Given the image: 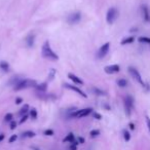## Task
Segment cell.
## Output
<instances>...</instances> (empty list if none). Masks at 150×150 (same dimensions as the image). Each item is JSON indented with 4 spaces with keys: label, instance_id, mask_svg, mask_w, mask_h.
<instances>
[{
    "label": "cell",
    "instance_id": "6da1fadb",
    "mask_svg": "<svg viewBox=\"0 0 150 150\" xmlns=\"http://www.w3.org/2000/svg\"><path fill=\"white\" fill-rule=\"evenodd\" d=\"M42 56H43V58L47 59L49 61H57V60H59L58 55L51 49V43L47 40L42 45Z\"/></svg>",
    "mask_w": 150,
    "mask_h": 150
},
{
    "label": "cell",
    "instance_id": "7a4b0ae2",
    "mask_svg": "<svg viewBox=\"0 0 150 150\" xmlns=\"http://www.w3.org/2000/svg\"><path fill=\"white\" fill-rule=\"evenodd\" d=\"M37 83L35 80H31V79H21L17 84L13 85V91H22V89H28V87H36Z\"/></svg>",
    "mask_w": 150,
    "mask_h": 150
},
{
    "label": "cell",
    "instance_id": "3957f363",
    "mask_svg": "<svg viewBox=\"0 0 150 150\" xmlns=\"http://www.w3.org/2000/svg\"><path fill=\"white\" fill-rule=\"evenodd\" d=\"M129 72H130V74L132 75V77L134 79H135L136 81L139 82V83L142 85V87H145L146 89H148V87H147V84L145 83V82L143 81V79L142 77H141V74L139 73V71H138L137 69L134 68V67H129Z\"/></svg>",
    "mask_w": 150,
    "mask_h": 150
},
{
    "label": "cell",
    "instance_id": "277c9868",
    "mask_svg": "<svg viewBox=\"0 0 150 150\" xmlns=\"http://www.w3.org/2000/svg\"><path fill=\"white\" fill-rule=\"evenodd\" d=\"M117 15H118V11L115 7H110L107 11L106 15V21L108 24H113L115 22V20L117 19Z\"/></svg>",
    "mask_w": 150,
    "mask_h": 150
},
{
    "label": "cell",
    "instance_id": "5b68a950",
    "mask_svg": "<svg viewBox=\"0 0 150 150\" xmlns=\"http://www.w3.org/2000/svg\"><path fill=\"white\" fill-rule=\"evenodd\" d=\"M125 102V113H127V116H131L133 111V108H134V99L131 96H127L123 100Z\"/></svg>",
    "mask_w": 150,
    "mask_h": 150
},
{
    "label": "cell",
    "instance_id": "8992f818",
    "mask_svg": "<svg viewBox=\"0 0 150 150\" xmlns=\"http://www.w3.org/2000/svg\"><path fill=\"white\" fill-rule=\"evenodd\" d=\"M92 112H93L92 108H84V109H81V110H76V111L73 112L69 117H70V118H72V117L81 118V117H85V116H87V115H89Z\"/></svg>",
    "mask_w": 150,
    "mask_h": 150
},
{
    "label": "cell",
    "instance_id": "52a82bcc",
    "mask_svg": "<svg viewBox=\"0 0 150 150\" xmlns=\"http://www.w3.org/2000/svg\"><path fill=\"white\" fill-rule=\"evenodd\" d=\"M109 49H110V43H109V42H106V43H104L99 49V51H97V53H96L97 58L98 59H103L104 57H106V55L108 53V51H109Z\"/></svg>",
    "mask_w": 150,
    "mask_h": 150
},
{
    "label": "cell",
    "instance_id": "ba28073f",
    "mask_svg": "<svg viewBox=\"0 0 150 150\" xmlns=\"http://www.w3.org/2000/svg\"><path fill=\"white\" fill-rule=\"evenodd\" d=\"M80 20H81V13H79V11H76V13H71V15H69L68 18H67V22H68L69 24H71V25L77 24Z\"/></svg>",
    "mask_w": 150,
    "mask_h": 150
},
{
    "label": "cell",
    "instance_id": "9c48e42d",
    "mask_svg": "<svg viewBox=\"0 0 150 150\" xmlns=\"http://www.w3.org/2000/svg\"><path fill=\"white\" fill-rule=\"evenodd\" d=\"M63 85H64V87H67V89H70V91H73V92L77 93V94L80 95L81 97L85 98V99H87V94H85V93H84L83 91H81V89H79L78 87H74V85H72V84H69V83H64Z\"/></svg>",
    "mask_w": 150,
    "mask_h": 150
},
{
    "label": "cell",
    "instance_id": "30bf717a",
    "mask_svg": "<svg viewBox=\"0 0 150 150\" xmlns=\"http://www.w3.org/2000/svg\"><path fill=\"white\" fill-rule=\"evenodd\" d=\"M141 9H142V15H143V19L145 21L146 23H150V10L146 4H143L141 6Z\"/></svg>",
    "mask_w": 150,
    "mask_h": 150
},
{
    "label": "cell",
    "instance_id": "8fae6325",
    "mask_svg": "<svg viewBox=\"0 0 150 150\" xmlns=\"http://www.w3.org/2000/svg\"><path fill=\"white\" fill-rule=\"evenodd\" d=\"M120 70V67L118 65H110V66H107L104 68V71L106 72L107 74H114V73H117V72H119Z\"/></svg>",
    "mask_w": 150,
    "mask_h": 150
},
{
    "label": "cell",
    "instance_id": "7c38bea8",
    "mask_svg": "<svg viewBox=\"0 0 150 150\" xmlns=\"http://www.w3.org/2000/svg\"><path fill=\"white\" fill-rule=\"evenodd\" d=\"M68 78L70 79L71 81H73L74 83H76V84H83V81H82L81 79L79 78V77H77L76 75L72 74V73H69L68 74Z\"/></svg>",
    "mask_w": 150,
    "mask_h": 150
},
{
    "label": "cell",
    "instance_id": "4fadbf2b",
    "mask_svg": "<svg viewBox=\"0 0 150 150\" xmlns=\"http://www.w3.org/2000/svg\"><path fill=\"white\" fill-rule=\"evenodd\" d=\"M34 39H35V36L34 34L30 33L27 37H26V43L28 45V47H32L34 46Z\"/></svg>",
    "mask_w": 150,
    "mask_h": 150
},
{
    "label": "cell",
    "instance_id": "5bb4252c",
    "mask_svg": "<svg viewBox=\"0 0 150 150\" xmlns=\"http://www.w3.org/2000/svg\"><path fill=\"white\" fill-rule=\"evenodd\" d=\"M0 69H1L3 72H8V71H9V65H8L7 62H5V61L0 62Z\"/></svg>",
    "mask_w": 150,
    "mask_h": 150
},
{
    "label": "cell",
    "instance_id": "9a60e30c",
    "mask_svg": "<svg viewBox=\"0 0 150 150\" xmlns=\"http://www.w3.org/2000/svg\"><path fill=\"white\" fill-rule=\"evenodd\" d=\"M38 92H45L47 89V82H43V83H40V84H37L35 87Z\"/></svg>",
    "mask_w": 150,
    "mask_h": 150
},
{
    "label": "cell",
    "instance_id": "2e32d148",
    "mask_svg": "<svg viewBox=\"0 0 150 150\" xmlns=\"http://www.w3.org/2000/svg\"><path fill=\"white\" fill-rule=\"evenodd\" d=\"M74 139H75V136H74L73 133H69L68 135L64 138L63 142H71L72 143L74 141Z\"/></svg>",
    "mask_w": 150,
    "mask_h": 150
},
{
    "label": "cell",
    "instance_id": "e0dca14e",
    "mask_svg": "<svg viewBox=\"0 0 150 150\" xmlns=\"http://www.w3.org/2000/svg\"><path fill=\"white\" fill-rule=\"evenodd\" d=\"M28 110H29V105H27V104L24 105V106L21 108L20 111H19V115H20V116H24V115L27 114Z\"/></svg>",
    "mask_w": 150,
    "mask_h": 150
},
{
    "label": "cell",
    "instance_id": "ac0fdd59",
    "mask_svg": "<svg viewBox=\"0 0 150 150\" xmlns=\"http://www.w3.org/2000/svg\"><path fill=\"white\" fill-rule=\"evenodd\" d=\"M134 40H135V37H133V36H131V37H127V38L122 39L120 43H121L122 45H125V44L132 43V42H134Z\"/></svg>",
    "mask_w": 150,
    "mask_h": 150
},
{
    "label": "cell",
    "instance_id": "d6986e66",
    "mask_svg": "<svg viewBox=\"0 0 150 150\" xmlns=\"http://www.w3.org/2000/svg\"><path fill=\"white\" fill-rule=\"evenodd\" d=\"M92 92L94 93L95 95H98V96H104V95H106V93H105L104 91H102L101 89H97V87H93Z\"/></svg>",
    "mask_w": 150,
    "mask_h": 150
},
{
    "label": "cell",
    "instance_id": "ffe728a7",
    "mask_svg": "<svg viewBox=\"0 0 150 150\" xmlns=\"http://www.w3.org/2000/svg\"><path fill=\"white\" fill-rule=\"evenodd\" d=\"M35 136V133L32 132V131H26L22 134V137L23 138H33Z\"/></svg>",
    "mask_w": 150,
    "mask_h": 150
},
{
    "label": "cell",
    "instance_id": "44dd1931",
    "mask_svg": "<svg viewBox=\"0 0 150 150\" xmlns=\"http://www.w3.org/2000/svg\"><path fill=\"white\" fill-rule=\"evenodd\" d=\"M117 85L120 87H125L127 85V81L125 80V79H117V81H116Z\"/></svg>",
    "mask_w": 150,
    "mask_h": 150
},
{
    "label": "cell",
    "instance_id": "7402d4cb",
    "mask_svg": "<svg viewBox=\"0 0 150 150\" xmlns=\"http://www.w3.org/2000/svg\"><path fill=\"white\" fill-rule=\"evenodd\" d=\"M139 42L150 44V38L149 37H144V36H142V37H139Z\"/></svg>",
    "mask_w": 150,
    "mask_h": 150
},
{
    "label": "cell",
    "instance_id": "603a6c76",
    "mask_svg": "<svg viewBox=\"0 0 150 150\" xmlns=\"http://www.w3.org/2000/svg\"><path fill=\"white\" fill-rule=\"evenodd\" d=\"M122 134H123V138H125V140L127 141V142H129V141L131 140V134L129 131L125 130L123 132H122Z\"/></svg>",
    "mask_w": 150,
    "mask_h": 150
},
{
    "label": "cell",
    "instance_id": "cb8c5ba5",
    "mask_svg": "<svg viewBox=\"0 0 150 150\" xmlns=\"http://www.w3.org/2000/svg\"><path fill=\"white\" fill-rule=\"evenodd\" d=\"M30 116L32 119H36V118H37V110H36L35 108H32V109L30 110Z\"/></svg>",
    "mask_w": 150,
    "mask_h": 150
},
{
    "label": "cell",
    "instance_id": "d4e9b609",
    "mask_svg": "<svg viewBox=\"0 0 150 150\" xmlns=\"http://www.w3.org/2000/svg\"><path fill=\"white\" fill-rule=\"evenodd\" d=\"M13 115L11 113H7V114L4 116V121L5 122H10L13 121Z\"/></svg>",
    "mask_w": 150,
    "mask_h": 150
},
{
    "label": "cell",
    "instance_id": "484cf974",
    "mask_svg": "<svg viewBox=\"0 0 150 150\" xmlns=\"http://www.w3.org/2000/svg\"><path fill=\"white\" fill-rule=\"evenodd\" d=\"M89 135H91V137H93V138L98 137V136L100 135V131L99 130H93V131H91Z\"/></svg>",
    "mask_w": 150,
    "mask_h": 150
},
{
    "label": "cell",
    "instance_id": "4316f807",
    "mask_svg": "<svg viewBox=\"0 0 150 150\" xmlns=\"http://www.w3.org/2000/svg\"><path fill=\"white\" fill-rule=\"evenodd\" d=\"M55 73H56V70H55V69H51V73H49V77L47 78V81H51V79H53V77H55Z\"/></svg>",
    "mask_w": 150,
    "mask_h": 150
},
{
    "label": "cell",
    "instance_id": "83f0119b",
    "mask_svg": "<svg viewBox=\"0 0 150 150\" xmlns=\"http://www.w3.org/2000/svg\"><path fill=\"white\" fill-rule=\"evenodd\" d=\"M28 117H29L28 114H26V115H24V116H22V118H21V120H20V125H23L24 122L28 119Z\"/></svg>",
    "mask_w": 150,
    "mask_h": 150
},
{
    "label": "cell",
    "instance_id": "f1b7e54d",
    "mask_svg": "<svg viewBox=\"0 0 150 150\" xmlns=\"http://www.w3.org/2000/svg\"><path fill=\"white\" fill-rule=\"evenodd\" d=\"M17 125H18V123H17L15 120L10 121V130H15V127H17Z\"/></svg>",
    "mask_w": 150,
    "mask_h": 150
},
{
    "label": "cell",
    "instance_id": "f546056e",
    "mask_svg": "<svg viewBox=\"0 0 150 150\" xmlns=\"http://www.w3.org/2000/svg\"><path fill=\"white\" fill-rule=\"evenodd\" d=\"M44 135L45 136H53V130H45L44 131Z\"/></svg>",
    "mask_w": 150,
    "mask_h": 150
},
{
    "label": "cell",
    "instance_id": "4dcf8cb0",
    "mask_svg": "<svg viewBox=\"0 0 150 150\" xmlns=\"http://www.w3.org/2000/svg\"><path fill=\"white\" fill-rule=\"evenodd\" d=\"M17 139H18V136H17V135H13L11 137L9 138V140H8V142H9V143H13L15 140H17Z\"/></svg>",
    "mask_w": 150,
    "mask_h": 150
},
{
    "label": "cell",
    "instance_id": "1f68e13d",
    "mask_svg": "<svg viewBox=\"0 0 150 150\" xmlns=\"http://www.w3.org/2000/svg\"><path fill=\"white\" fill-rule=\"evenodd\" d=\"M93 115H94V117L96 118V119H101L102 118L101 114H99V113H93Z\"/></svg>",
    "mask_w": 150,
    "mask_h": 150
},
{
    "label": "cell",
    "instance_id": "d6a6232c",
    "mask_svg": "<svg viewBox=\"0 0 150 150\" xmlns=\"http://www.w3.org/2000/svg\"><path fill=\"white\" fill-rule=\"evenodd\" d=\"M146 123H147L148 130H149V132H150V118L148 116H146Z\"/></svg>",
    "mask_w": 150,
    "mask_h": 150
},
{
    "label": "cell",
    "instance_id": "836d02e7",
    "mask_svg": "<svg viewBox=\"0 0 150 150\" xmlns=\"http://www.w3.org/2000/svg\"><path fill=\"white\" fill-rule=\"evenodd\" d=\"M22 102H23L22 98H17V99H15V104H21Z\"/></svg>",
    "mask_w": 150,
    "mask_h": 150
},
{
    "label": "cell",
    "instance_id": "e575fe53",
    "mask_svg": "<svg viewBox=\"0 0 150 150\" xmlns=\"http://www.w3.org/2000/svg\"><path fill=\"white\" fill-rule=\"evenodd\" d=\"M77 147L76 145H74V144H71V146H70V150H76Z\"/></svg>",
    "mask_w": 150,
    "mask_h": 150
},
{
    "label": "cell",
    "instance_id": "d590c367",
    "mask_svg": "<svg viewBox=\"0 0 150 150\" xmlns=\"http://www.w3.org/2000/svg\"><path fill=\"white\" fill-rule=\"evenodd\" d=\"M4 138H5L4 134H0V142H2V141L4 140Z\"/></svg>",
    "mask_w": 150,
    "mask_h": 150
},
{
    "label": "cell",
    "instance_id": "8d00e7d4",
    "mask_svg": "<svg viewBox=\"0 0 150 150\" xmlns=\"http://www.w3.org/2000/svg\"><path fill=\"white\" fill-rule=\"evenodd\" d=\"M78 143H84V138H81V137H79L78 138Z\"/></svg>",
    "mask_w": 150,
    "mask_h": 150
},
{
    "label": "cell",
    "instance_id": "74e56055",
    "mask_svg": "<svg viewBox=\"0 0 150 150\" xmlns=\"http://www.w3.org/2000/svg\"><path fill=\"white\" fill-rule=\"evenodd\" d=\"M130 127H131V130H135V125H134V123H130Z\"/></svg>",
    "mask_w": 150,
    "mask_h": 150
},
{
    "label": "cell",
    "instance_id": "f35d334b",
    "mask_svg": "<svg viewBox=\"0 0 150 150\" xmlns=\"http://www.w3.org/2000/svg\"><path fill=\"white\" fill-rule=\"evenodd\" d=\"M33 149L34 150H39V149H37V148H35V147H33Z\"/></svg>",
    "mask_w": 150,
    "mask_h": 150
}]
</instances>
